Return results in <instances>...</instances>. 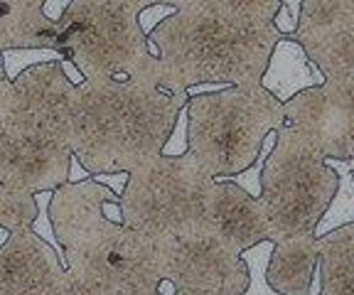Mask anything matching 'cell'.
Wrapping results in <instances>:
<instances>
[{"instance_id":"obj_12","label":"cell","mask_w":354,"mask_h":295,"mask_svg":"<svg viewBox=\"0 0 354 295\" xmlns=\"http://www.w3.org/2000/svg\"><path fill=\"white\" fill-rule=\"evenodd\" d=\"M69 148L35 143L0 118V184L30 195L55 192L69 180Z\"/></svg>"},{"instance_id":"obj_14","label":"cell","mask_w":354,"mask_h":295,"mask_svg":"<svg viewBox=\"0 0 354 295\" xmlns=\"http://www.w3.org/2000/svg\"><path fill=\"white\" fill-rule=\"evenodd\" d=\"M317 271V239L295 234L273 244L266 263V283L278 295H310V283Z\"/></svg>"},{"instance_id":"obj_2","label":"cell","mask_w":354,"mask_h":295,"mask_svg":"<svg viewBox=\"0 0 354 295\" xmlns=\"http://www.w3.org/2000/svg\"><path fill=\"white\" fill-rule=\"evenodd\" d=\"M104 202L118 197L91 178L59 184L50 197L47 212L72 295H153L160 283L158 244L109 222Z\"/></svg>"},{"instance_id":"obj_28","label":"cell","mask_w":354,"mask_h":295,"mask_svg":"<svg viewBox=\"0 0 354 295\" xmlns=\"http://www.w3.org/2000/svg\"><path fill=\"white\" fill-rule=\"evenodd\" d=\"M0 55H3V52H0ZM8 86H10V82H8L6 74H3V61H0V94H3V91H6Z\"/></svg>"},{"instance_id":"obj_24","label":"cell","mask_w":354,"mask_h":295,"mask_svg":"<svg viewBox=\"0 0 354 295\" xmlns=\"http://www.w3.org/2000/svg\"><path fill=\"white\" fill-rule=\"evenodd\" d=\"M300 15V0H281V8H278L276 17H273V28L281 37H290L295 32V25H298Z\"/></svg>"},{"instance_id":"obj_11","label":"cell","mask_w":354,"mask_h":295,"mask_svg":"<svg viewBox=\"0 0 354 295\" xmlns=\"http://www.w3.org/2000/svg\"><path fill=\"white\" fill-rule=\"evenodd\" d=\"M0 295H72L57 254L30 229L10 231L0 246Z\"/></svg>"},{"instance_id":"obj_29","label":"cell","mask_w":354,"mask_h":295,"mask_svg":"<svg viewBox=\"0 0 354 295\" xmlns=\"http://www.w3.org/2000/svg\"><path fill=\"white\" fill-rule=\"evenodd\" d=\"M172 295H216V293H202V290H175Z\"/></svg>"},{"instance_id":"obj_1","label":"cell","mask_w":354,"mask_h":295,"mask_svg":"<svg viewBox=\"0 0 354 295\" xmlns=\"http://www.w3.org/2000/svg\"><path fill=\"white\" fill-rule=\"evenodd\" d=\"M148 42L155 52L150 82L170 94L199 84H259L281 39L273 28L281 0H175Z\"/></svg>"},{"instance_id":"obj_21","label":"cell","mask_w":354,"mask_h":295,"mask_svg":"<svg viewBox=\"0 0 354 295\" xmlns=\"http://www.w3.org/2000/svg\"><path fill=\"white\" fill-rule=\"evenodd\" d=\"M271 251L273 241H261L241 254V261L249 268V288L243 290V295H278L266 283V263H268Z\"/></svg>"},{"instance_id":"obj_19","label":"cell","mask_w":354,"mask_h":295,"mask_svg":"<svg viewBox=\"0 0 354 295\" xmlns=\"http://www.w3.org/2000/svg\"><path fill=\"white\" fill-rule=\"evenodd\" d=\"M37 217V204L35 195L25 189H12L0 184V227L8 234L17 229H30Z\"/></svg>"},{"instance_id":"obj_15","label":"cell","mask_w":354,"mask_h":295,"mask_svg":"<svg viewBox=\"0 0 354 295\" xmlns=\"http://www.w3.org/2000/svg\"><path fill=\"white\" fill-rule=\"evenodd\" d=\"M325 79L317 72V67L305 57L303 47L290 37H281L273 47L266 72L261 77L259 86L273 96L278 104H286L300 91L322 86Z\"/></svg>"},{"instance_id":"obj_30","label":"cell","mask_w":354,"mask_h":295,"mask_svg":"<svg viewBox=\"0 0 354 295\" xmlns=\"http://www.w3.org/2000/svg\"><path fill=\"white\" fill-rule=\"evenodd\" d=\"M320 295H354V293H337V290H330V288H320Z\"/></svg>"},{"instance_id":"obj_23","label":"cell","mask_w":354,"mask_h":295,"mask_svg":"<svg viewBox=\"0 0 354 295\" xmlns=\"http://www.w3.org/2000/svg\"><path fill=\"white\" fill-rule=\"evenodd\" d=\"M187 153V111H180L175 118V126H172V133L170 138L165 140L162 145L160 155L165 158H183Z\"/></svg>"},{"instance_id":"obj_8","label":"cell","mask_w":354,"mask_h":295,"mask_svg":"<svg viewBox=\"0 0 354 295\" xmlns=\"http://www.w3.org/2000/svg\"><path fill=\"white\" fill-rule=\"evenodd\" d=\"M155 244L160 256V280H167L175 290L243 295V290L249 288L246 263L207 227Z\"/></svg>"},{"instance_id":"obj_5","label":"cell","mask_w":354,"mask_h":295,"mask_svg":"<svg viewBox=\"0 0 354 295\" xmlns=\"http://www.w3.org/2000/svg\"><path fill=\"white\" fill-rule=\"evenodd\" d=\"M150 3L155 0H69L57 20V47L84 82H150L158 52L138 25Z\"/></svg>"},{"instance_id":"obj_25","label":"cell","mask_w":354,"mask_h":295,"mask_svg":"<svg viewBox=\"0 0 354 295\" xmlns=\"http://www.w3.org/2000/svg\"><path fill=\"white\" fill-rule=\"evenodd\" d=\"M91 180H94V182H99V184H104V187H109L116 197H121L123 187H126V182H128V173H118V175H91Z\"/></svg>"},{"instance_id":"obj_7","label":"cell","mask_w":354,"mask_h":295,"mask_svg":"<svg viewBox=\"0 0 354 295\" xmlns=\"http://www.w3.org/2000/svg\"><path fill=\"white\" fill-rule=\"evenodd\" d=\"M209 182L189 153L153 158L128 173L118 197L121 224L150 241L192 234L202 229V200Z\"/></svg>"},{"instance_id":"obj_3","label":"cell","mask_w":354,"mask_h":295,"mask_svg":"<svg viewBox=\"0 0 354 295\" xmlns=\"http://www.w3.org/2000/svg\"><path fill=\"white\" fill-rule=\"evenodd\" d=\"M72 116V155L88 175L131 173L160 155L187 94H170L145 79L84 82Z\"/></svg>"},{"instance_id":"obj_22","label":"cell","mask_w":354,"mask_h":295,"mask_svg":"<svg viewBox=\"0 0 354 295\" xmlns=\"http://www.w3.org/2000/svg\"><path fill=\"white\" fill-rule=\"evenodd\" d=\"M175 10H177L175 0H155V3H150V6L145 8V10H140L138 25H140V30H143L145 37H148V35L153 32L162 20H167L170 15H175Z\"/></svg>"},{"instance_id":"obj_13","label":"cell","mask_w":354,"mask_h":295,"mask_svg":"<svg viewBox=\"0 0 354 295\" xmlns=\"http://www.w3.org/2000/svg\"><path fill=\"white\" fill-rule=\"evenodd\" d=\"M202 227H207L232 254L268 241V222L259 200L224 180H212L202 200Z\"/></svg>"},{"instance_id":"obj_16","label":"cell","mask_w":354,"mask_h":295,"mask_svg":"<svg viewBox=\"0 0 354 295\" xmlns=\"http://www.w3.org/2000/svg\"><path fill=\"white\" fill-rule=\"evenodd\" d=\"M6 50L59 52L57 25L42 15V0H0V52Z\"/></svg>"},{"instance_id":"obj_32","label":"cell","mask_w":354,"mask_h":295,"mask_svg":"<svg viewBox=\"0 0 354 295\" xmlns=\"http://www.w3.org/2000/svg\"><path fill=\"white\" fill-rule=\"evenodd\" d=\"M153 295H160V293H158V290H155V293H153Z\"/></svg>"},{"instance_id":"obj_4","label":"cell","mask_w":354,"mask_h":295,"mask_svg":"<svg viewBox=\"0 0 354 295\" xmlns=\"http://www.w3.org/2000/svg\"><path fill=\"white\" fill-rule=\"evenodd\" d=\"M187 153L212 180L254 165L261 143L286 123L283 106L259 84L229 86L187 101Z\"/></svg>"},{"instance_id":"obj_9","label":"cell","mask_w":354,"mask_h":295,"mask_svg":"<svg viewBox=\"0 0 354 295\" xmlns=\"http://www.w3.org/2000/svg\"><path fill=\"white\" fill-rule=\"evenodd\" d=\"M290 39L325 82L354 86V0H300Z\"/></svg>"},{"instance_id":"obj_31","label":"cell","mask_w":354,"mask_h":295,"mask_svg":"<svg viewBox=\"0 0 354 295\" xmlns=\"http://www.w3.org/2000/svg\"><path fill=\"white\" fill-rule=\"evenodd\" d=\"M8 236H10V234H8V231H6V229H3V227H0V246H3V244H6V241H8Z\"/></svg>"},{"instance_id":"obj_10","label":"cell","mask_w":354,"mask_h":295,"mask_svg":"<svg viewBox=\"0 0 354 295\" xmlns=\"http://www.w3.org/2000/svg\"><path fill=\"white\" fill-rule=\"evenodd\" d=\"M283 118L325 158H354V86L325 82L300 91L283 104Z\"/></svg>"},{"instance_id":"obj_20","label":"cell","mask_w":354,"mask_h":295,"mask_svg":"<svg viewBox=\"0 0 354 295\" xmlns=\"http://www.w3.org/2000/svg\"><path fill=\"white\" fill-rule=\"evenodd\" d=\"M66 59L62 52L55 50H6L0 55L3 61V74H6L8 82H15L22 72H28L30 67H37V64H55V61Z\"/></svg>"},{"instance_id":"obj_6","label":"cell","mask_w":354,"mask_h":295,"mask_svg":"<svg viewBox=\"0 0 354 295\" xmlns=\"http://www.w3.org/2000/svg\"><path fill=\"white\" fill-rule=\"evenodd\" d=\"M337 189V175L325 165V155L295 129L283 123L276 145L261 170L259 204L268 222V241L313 234Z\"/></svg>"},{"instance_id":"obj_17","label":"cell","mask_w":354,"mask_h":295,"mask_svg":"<svg viewBox=\"0 0 354 295\" xmlns=\"http://www.w3.org/2000/svg\"><path fill=\"white\" fill-rule=\"evenodd\" d=\"M317 273L320 288L354 293V224L317 239Z\"/></svg>"},{"instance_id":"obj_26","label":"cell","mask_w":354,"mask_h":295,"mask_svg":"<svg viewBox=\"0 0 354 295\" xmlns=\"http://www.w3.org/2000/svg\"><path fill=\"white\" fill-rule=\"evenodd\" d=\"M66 8H69V0H42V15L55 25L64 15Z\"/></svg>"},{"instance_id":"obj_27","label":"cell","mask_w":354,"mask_h":295,"mask_svg":"<svg viewBox=\"0 0 354 295\" xmlns=\"http://www.w3.org/2000/svg\"><path fill=\"white\" fill-rule=\"evenodd\" d=\"M88 178H91V175H88L77 162V158L72 155V160H69V180H66V182H82V180H88Z\"/></svg>"},{"instance_id":"obj_18","label":"cell","mask_w":354,"mask_h":295,"mask_svg":"<svg viewBox=\"0 0 354 295\" xmlns=\"http://www.w3.org/2000/svg\"><path fill=\"white\" fill-rule=\"evenodd\" d=\"M325 165L337 175V189H335V197H332L330 207H327L325 214L320 217V222L313 229L315 239L330 234V231H335L339 227L354 224V158L352 160H332V158H325Z\"/></svg>"}]
</instances>
